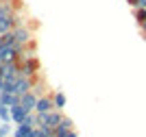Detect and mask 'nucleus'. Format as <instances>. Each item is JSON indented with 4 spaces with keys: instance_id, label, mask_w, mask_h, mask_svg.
<instances>
[{
    "instance_id": "f257e3e1",
    "label": "nucleus",
    "mask_w": 146,
    "mask_h": 137,
    "mask_svg": "<svg viewBox=\"0 0 146 137\" xmlns=\"http://www.w3.org/2000/svg\"><path fill=\"white\" fill-rule=\"evenodd\" d=\"M135 20L140 24H146V7H135Z\"/></svg>"
},
{
    "instance_id": "f03ea898",
    "label": "nucleus",
    "mask_w": 146,
    "mask_h": 137,
    "mask_svg": "<svg viewBox=\"0 0 146 137\" xmlns=\"http://www.w3.org/2000/svg\"><path fill=\"white\" fill-rule=\"evenodd\" d=\"M129 5H133V7H140V0H129Z\"/></svg>"
},
{
    "instance_id": "7ed1b4c3",
    "label": "nucleus",
    "mask_w": 146,
    "mask_h": 137,
    "mask_svg": "<svg viewBox=\"0 0 146 137\" xmlns=\"http://www.w3.org/2000/svg\"><path fill=\"white\" fill-rule=\"evenodd\" d=\"M142 28H144V33H146V24H142Z\"/></svg>"
}]
</instances>
